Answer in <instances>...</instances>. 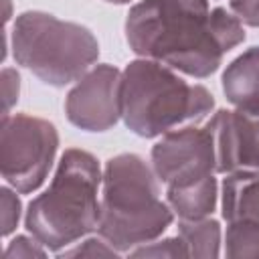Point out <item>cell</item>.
Instances as JSON below:
<instances>
[{"instance_id": "cell-14", "label": "cell", "mask_w": 259, "mask_h": 259, "mask_svg": "<svg viewBox=\"0 0 259 259\" xmlns=\"http://www.w3.org/2000/svg\"><path fill=\"white\" fill-rule=\"evenodd\" d=\"M225 253L233 259L259 257V223H229L225 235Z\"/></svg>"}, {"instance_id": "cell-19", "label": "cell", "mask_w": 259, "mask_h": 259, "mask_svg": "<svg viewBox=\"0 0 259 259\" xmlns=\"http://www.w3.org/2000/svg\"><path fill=\"white\" fill-rule=\"evenodd\" d=\"M0 79H2V97H4V113L2 115H6V113H10V107L18 101L20 75H18L16 69L6 67V69H2Z\"/></svg>"}, {"instance_id": "cell-12", "label": "cell", "mask_w": 259, "mask_h": 259, "mask_svg": "<svg viewBox=\"0 0 259 259\" xmlns=\"http://www.w3.org/2000/svg\"><path fill=\"white\" fill-rule=\"evenodd\" d=\"M170 208L182 219V221H196L210 217L217 208L219 198V186L214 174L186 184V186H168L166 190Z\"/></svg>"}, {"instance_id": "cell-16", "label": "cell", "mask_w": 259, "mask_h": 259, "mask_svg": "<svg viewBox=\"0 0 259 259\" xmlns=\"http://www.w3.org/2000/svg\"><path fill=\"white\" fill-rule=\"evenodd\" d=\"M0 204H2V235L8 237L18 227V221L22 214V204H20V198L16 196V192L6 186L0 188Z\"/></svg>"}, {"instance_id": "cell-15", "label": "cell", "mask_w": 259, "mask_h": 259, "mask_svg": "<svg viewBox=\"0 0 259 259\" xmlns=\"http://www.w3.org/2000/svg\"><path fill=\"white\" fill-rule=\"evenodd\" d=\"M132 257H188L184 241L178 237L164 239V241H152L146 245H140L130 251Z\"/></svg>"}, {"instance_id": "cell-4", "label": "cell", "mask_w": 259, "mask_h": 259, "mask_svg": "<svg viewBox=\"0 0 259 259\" xmlns=\"http://www.w3.org/2000/svg\"><path fill=\"white\" fill-rule=\"evenodd\" d=\"M121 119L142 138L164 136L208 115L214 97L202 85L178 77L152 59H136L121 71Z\"/></svg>"}, {"instance_id": "cell-1", "label": "cell", "mask_w": 259, "mask_h": 259, "mask_svg": "<svg viewBox=\"0 0 259 259\" xmlns=\"http://www.w3.org/2000/svg\"><path fill=\"white\" fill-rule=\"evenodd\" d=\"M125 38L138 57L204 79L245 40V30L225 8L210 10L208 0H142L127 12Z\"/></svg>"}, {"instance_id": "cell-17", "label": "cell", "mask_w": 259, "mask_h": 259, "mask_svg": "<svg viewBox=\"0 0 259 259\" xmlns=\"http://www.w3.org/2000/svg\"><path fill=\"white\" fill-rule=\"evenodd\" d=\"M119 255V251L115 247H111L103 237H89L83 243L65 249L63 253H59V257H115Z\"/></svg>"}, {"instance_id": "cell-20", "label": "cell", "mask_w": 259, "mask_h": 259, "mask_svg": "<svg viewBox=\"0 0 259 259\" xmlns=\"http://www.w3.org/2000/svg\"><path fill=\"white\" fill-rule=\"evenodd\" d=\"M231 10L241 22L259 26V0H231Z\"/></svg>"}, {"instance_id": "cell-9", "label": "cell", "mask_w": 259, "mask_h": 259, "mask_svg": "<svg viewBox=\"0 0 259 259\" xmlns=\"http://www.w3.org/2000/svg\"><path fill=\"white\" fill-rule=\"evenodd\" d=\"M206 125L214 140L217 172L259 170V115L219 109Z\"/></svg>"}, {"instance_id": "cell-5", "label": "cell", "mask_w": 259, "mask_h": 259, "mask_svg": "<svg viewBox=\"0 0 259 259\" xmlns=\"http://www.w3.org/2000/svg\"><path fill=\"white\" fill-rule=\"evenodd\" d=\"M12 55L42 83L65 87L79 81L99 57L93 32L53 14L22 12L12 28Z\"/></svg>"}, {"instance_id": "cell-13", "label": "cell", "mask_w": 259, "mask_h": 259, "mask_svg": "<svg viewBox=\"0 0 259 259\" xmlns=\"http://www.w3.org/2000/svg\"><path fill=\"white\" fill-rule=\"evenodd\" d=\"M178 235L186 245L188 257L212 259L221 255V225L214 219H196L178 223Z\"/></svg>"}, {"instance_id": "cell-7", "label": "cell", "mask_w": 259, "mask_h": 259, "mask_svg": "<svg viewBox=\"0 0 259 259\" xmlns=\"http://www.w3.org/2000/svg\"><path fill=\"white\" fill-rule=\"evenodd\" d=\"M152 168L166 188L186 186L214 174L217 154L208 125H184L164 134L152 148Z\"/></svg>"}, {"instance_id": "cell-8", "label": "cell", "mask_w": 259, "mask_h": 259, "mask_svg": "<svg viewBox=\"0 0 259 259\" xmlns=\"http://www.w3.org/2000/svg\"><path fill=\"white\" fill-rule=\"evenodd\" d=\"M121 71L111 65L91 67L67 93V119L85 132H105L121 117Z\"/></svg>"}, {"instance_id": "cell-11", "label": "cell", "mask_w": 259, "mask_h": 259, "mask_svg": "<svg viewBox=\"0 0 259 259\" xmlns=\"http://www.w3.org/2000/svg\"><path fill=\"white\" fill-rule=\"evenodd\" d=\"M221 210L227 223H259V170H235L223 180Z\"/></svg>"}, {"instance_id": "cell-21", "label": "cell", "mask_w": 259, "mask_h": 259, "mask_svg": "<svg viewBox=\"0 0 259 259\" xmlns=\"http://www.w3.org/2000/svg\"><path fill=\"white\" fill-rule=\"evenodd\" d=\"M105 2H109V4H127L130 0H105Z\"/></svg>"}, {"instance_id": "cell-2", "label": "cell", "mask_w": 259, "mask_h": 259, "mask_svg": "<svg viewBox=\"0 0 259 259\" xmlns=\"http://www.w3.org/2000/svg\"><path fill=\"white\" fill-rule=\"evenodd\" d=\"M158 176L138 154L107 160L101 180L97 233L119 253L156 241L174 221V210L160 198Z\"/></svg>"}, {"instance_id": "cell-10", "label": "cell", "mask_w": 259, "mask_h": 259, "mask_svg": "<svg viewBox=\"0 0 259 259\" xmlns=\"http://www.w3.org/2000/svg\"><path fill=\"white\" fill-rule=\"evenodd\" d=\"M223 91L235 109L259 115V47L245 51L227 65Z\"/></svg>"}, {"instance_id": "cell-6", "label": "cell", "mask_w": 259, "mask_h": 259, "mask_svg": "<svg viewBox=\"0 0 259 259\" xmlns=\"http://www.w3.org/2000/svg\"><path fill=\"white\" fill-rule=\"evenodd\" d=\"M57 148L59 134L51 121L26 113L2 115L0 170L16 192H34L47 180Z\"/></svg>"}, {"instance_id": "cell-18", "label": "cell", "mask_w": 259, "mask_h": 259, "mask_svg": "<svg viewBox=\"0 0 259 259\" xmlns=\"http://www.w3.org/2000/svg\"><path fill=\"white\" fill-rule=\"evenodd\" d=\"M4 255L8 259H12V257H45L47 255V247L36 237L18 235L8 243Z\"/></svg>"}, {"instance_id": "cell-3", "label": "cell", "mask_w": 259, "mask_h": 259, "mask_svg": "<svg viewBox=\"0 0 259 259\" xmlns=\"http://www.w3.org/2000/svg\"><path fill=\"white\" fill-rule=\"evenodd\" d=\"M101 180L103 174L93 154L79 148L65 150L51 186L26 208V231L57 253L97 231Z\"/></svg>"}]
</instances>
